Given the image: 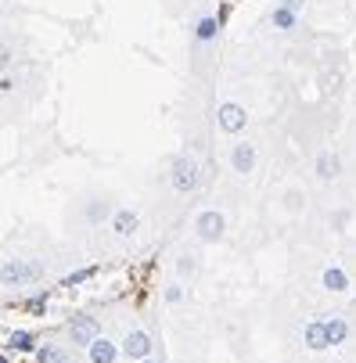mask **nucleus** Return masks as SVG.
<instances>
[{
  "label": "nucleus",
  "instance_id": "obj_1",
  "mask_svg": "<svg viewBox=\"0 0 356 363\" xmlns=\"http://www.w3.org/2000/svg\"><path fill=\"white\" fill-rule=\"evenodd\" d=\"M169 184L177 194H194L198 184H201V166L194 155H177L173 166H169Z\"/></svg>",
  "mask_w": 356,
  "mask_h": 363
},
{
  "label": "nucleus",
  "instance_id": "obj_2",
  "mask_svg": "<svg viewBox=\"0 0 356 363\" xmlns=\"http://www.w3.org/2000/svg\"><path fill=\"white\" fill-rule=\"evenodd\" d=\"M36 277H43V267L29 263V259H4L0 263V284L4 288H26Z\"/></svg>",
  "mask_w": 356,
  "mask_h": 363
},
{
  "label": "nucleus",
  "instance_id": "obj_3",
  "mask_svg": "<svg viewBox=\"0 0 356 363\" xmlns=\"http://www.w3.org/2000/svg\"><path fill=\"white\" fill-rule=\"evenodd\" d=\"M194 234H198V241L216 245V241L227 234V216H223L220 209H201L198 220H194Z\"/></svg>",
  "mask_w": 356,
  "mask_h": 363
},
{
  "label": "nucleus",
  "instance_id": "obj_4",
  "mask_svg": "<svg viewBox=\"0 0 356 363\" xmlns=\"http://www.w3.org/2000/svg\"><path fill=\"white\" fill-rule=\"evenodd\" d=\"M245 126H248V112L238 105V101H223V105L216 108V130H220V133L234 137V133H241Z\"/></svg>",
  "mask_w": 356,
  "mask_h": 363
},
{
  "label": "nucleus",
  "instance_id": "obj_5",
  "mask_svg": "<svg viewBox=\"0 0 356 363\" xmlns=\"http://www.w3.org/2000/svg\"><path fill=\"white\" fill-rule=\"evenodd\" d=\"M65 331H69V342H72L76 349H87V345L101 335V324H97V317H90V313H76Z\"/></svg>",
  "mask_w": 356,
  "mask_h": 363
},
{
  "label": "nucleus",
  "instance_id": "obj_6",
  "mask_svg": "<svg viewBox=\"0 0 356 363\" xmlns=\"http://www.w3.org/2000/svg\"><path fill=\"white\" fill-rule=\"evenodd\" d=\"M119 349H123L126 359H144V356H155V338H151L144 328H133V331H126Z\"/></svg>",
  "mask_w": 356,
  "mask_h": 363
},
{
  "label": "nucleus",
  "instance_id": "obj_7",
  "mask_svg": "<svg viewBox=\"0 0 356 363\" xmlns=\"http://www.w3.org/2000/svg\"><path fill=\"white\" fill-rule=\"evenodd\" d=\"M256 162H260V151H256V144H252V140H238V144L230 147V169H234L238 177L256 173Z\"/></svg>",
  "mask_w": 356,
  "mask_h": 363
},
{
  "label": "nucleus",
  "instance_id": "obj_8",
  "mask_svg": "<svg viewBox=\"0 0 356 363\" xmlns=\"http://www.w3.org/2000/svg\"><path fill=\"white\" fill-rule=\"evenodd\" d=\"M109 227H112L119 238H133V234L140 230V216H137V209L123 205V209H112V213H109Z\"/></svg>",
  "mask_w": 356,
  "mask_h": 363
},
{
  "label": "nucleus",
  "instance_id": "obj_9",
  "mask_svg": "<svg viewBox=\"0 0 356 363\" xmlns=\"http://www.w3.org/2000/svg\"><path fill=\"white\" fill-rule=\"evenodd\" d=\"M119 356H123V349H119L112 338H105V335H97V338L87 345V359H90V363H119Z\"/></svg>",
  "mask_w": 356,
  "mask_h": 363
},
{
  "label": "nucleus",
  "instance_id": "obj_10",
  "mask_svg": "<svg viewBox=\"0 0 356 363\" xmlns=\"http://www.w3.org/2000/svg\"><path fill=\"white\" fill-rule=\"evenodd\" d=\"M302 345H306L310 352H324V349H331L324 320H310L306 328H302Z\"/></svg>",
  "mask_w": 356,
  "mask_h": 363
},
{
  "label": "nucleus",
  "instance_id": "obj_11",
  "mask_svg": "<svg viewBox=\"0 0 356 363\" xmlns=\"http://www.w3.org/2000/svg\"><path fill=\"white\" fill-rule=\"evenodd\" d=\"M321 284H324V291H331V295H345V291H349V274H345L338 263H331V267L321 274Z\"/></svg>",
  "mask_w": 356,
  "mask_h": 363
},
{
  "label": "nucleus",
  "instance_id": "obj_12",
  "mask_svg": "<svg viewBox=\"0 0 356 363\" xmlns=\"http://www.w3.org/2000/svg\"><path fill=\"white\" fill-rule=\"evenodd\" d=\"M220 29H223L220 15H201V18L194 22V40H198V43H213V40L220 36Z\"/></svg>",
  "mask_w": 356,
  "mask_h": 363
},
{
  "label": "nucleus",
  "instance_id": "obj_13",
  "mask_svg": "<svg viewBox=\"0 0 356 363\" xmlns=\"http://www.w3.org/2000/svg\"><path fill=\"white\" fill-rule=\"evenodd\" d=\"M313 169H317V180H335L338 173H342V159L338 155H331V151H321L317 155V162H313Z\"/></svg>",
  "mask_w": 356,
  "mask_h": 363
},
{
  "label": "nucleus",
  "instance_id": "obj_14",
  "mask_svg": "<svg viewBox=\"0 0 356 363\" xmlns=\"http://www.w3.org/2000/svg\"><path fill=\"white\" fill-rule=\"evenodd\" d=\"M270 26H274L277 33H291V29L299 26V11H291V8H284V4H274V11H270Z\"/></svg>",
  "mask_w": 356,
  "mask_h": 363
},
{
  "label": "nucleus",
  "instance_id": "obj_15",
  "mask_svg": "<svg viewBox=\"0 0 356 363\" xmlns=\"http://www.w3.org/2000/svg\"><path fill=\"white\" fill-rule=\"evenodd\" d=\"M324 328H328V342H331V349L345 345V338H349V324H345V317H324Z\"/></svg>",
  "mask_w": 356,
  "mask_h": 363
},
{
  "label": "nucleus",
  "instance_id": "obj_16",
  "mask_svg": "<svg viewBox=\"0 0 356 363\" xmlns=\"http://www.w3.org/2000/svg\"><path fill=\"white\" fill-rule=\"evenodd\" d=\"M36 359H40V363H72V352H69L65 345H43V349L36 352Z\"/></svg>",
  "mask_w": 356,
  "mask_h": 363
},
{
  "label": "nucleus",
  "instance_id": "obj_17",
  "mask_svg": "<svg viewBox=\"0 0 356 363\" xmlns=\"http://www.w3.org/2000/svg\"><path fill=\"white\" fill-rule=\"evenodd\" d=\"M8 345H11L15 352H33V349H36V335H33V331H11Z\"/></svg>",
  "mask_w": 356,
  "mask_h": 363
},
{
  "label": "nucleus",
  "instance_id": "obj_18",
  "mask_svg": "<svg viewBox=\"0 0 356 363\" xmlns=\"http://www.w3.org/2000/svg\"><path fill=\"white\" fill-rule=\"evenodd\" d=\"M162 298H166V306H180V302L187 298V288H184L180 281H169V284L162 288Z\"/></svg>",
  "mask_w": 356,
  "mask_h": 363
},
{
  "label": "nucleus",
  "instance_id": "obj_19",
  "mask_svg": "<svg viewBox=\"0 0 356 363\" xmlns=\"http://www.w3.org/2000/svg\"><path fill=\"white\" fill-rule=\"evenodd\" d=\"M302 205H306V194H302L299 187L284 191V209H288V213H302Z\"/></svg>",
  "mask_w": 356,
  "mask_h": 363
},
{
  "label": "nucleus",
  "instance_id": "obj_20",
  "mask_svg": "<svg viewBox=\"0 0 356 363\" xmlns=\"http://www.w3.org/2000/svg\"><path fill=\"white\" fill-rule=\"evenodd\" d=\"M194 270H198V267H194V259H191V255H180V263H177V274H180V277H191Z\"/></svg>",
  "mask_w": 356,
  "mask_h": 363
},
{
  "label": "nucleus",
  "instance_id": "obj_21",
  "mask_svg": "<svg viewBox=\"0 0 356 363\" xmlns=\"http://www.w3.org/2000/svg\"><path fill=\"white\" fill-rule=\"evenodd\" d=\"M11 62H15V50H11V43H0V69L11 65Z\"/></svg>",
  "mask_w": 356,
  "mask_h": 363
},
{
  "label": "nucleus",
  "instance_id": "obj_22",
  "mask_svg": "<svg viewBox=\"0 0 356 363\" xmlns=\"http://www.w3.org/2000/svg\"><path fill=\"white\" fill-rule=\"evenodd\" d=\"M277 4H284V8H291V11H302V4H306V0H277Z\"/></svg>",
  "mask_w": 356,
  "mask_h": 363
},
{
  "label": "nucleus",
  "instance_id": "obj_23",
  "mask_svg": "<svg viewBox=\"0 0 356 363\" xmlns=\"http://www.w3.org/2000/svg\"><path fill=\"white\" fill-rule=\"evenodd\" d=\"M137 363H162L159 356H144V359H137Z\"/></svg>",
  "mask_w": 356,
  "mask_h": 363
}]
</instances>
